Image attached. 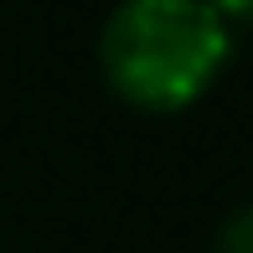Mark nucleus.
I'll use <instances>...</instances> for the list:
<instances>
[{"label":"nucleus","mask_w":253,"mask_h":253,"mask_svg":"<svg viewBox=\"0 0 253 253\" xmlns=\"http://www.w3.org/2000/svg\"><path fill=\"white\" fill-rule=\"evenodd\" d=\"M233 62V26L207 0H119L98 31V67L124 103L181 114Z\"/></svg>","instance_id":"1"},{"label":"nucleus","mask_w":253,"mask_h":253,"mask_svg":"<svg viewBox=\"0 0 253 253\" xmlns=\"http://www.w3.org/2000/svg\"><path fill=\"white\" fill-rule=\"evenodd\" d=\"M207 5H212L227 26H233V21H253V0H207Z\"/></svg>","instance_id":"3"},{"label":"nucleus","mask_w":253,"mask_h":253,"mask_svg":"<svg viewBox=\"0 0 253 253\" xmlns=\"http://www.w3.org/2000/svg\"><path fill=\"white\" fill-rule=\"evenodd\" d=\"M212 253H253V202H243L222 227H217Z\"/></svg>","instance_id":"2"}]
</instances>
